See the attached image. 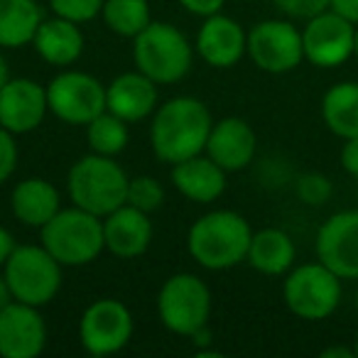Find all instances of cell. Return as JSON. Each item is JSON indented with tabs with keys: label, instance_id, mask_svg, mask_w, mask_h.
<instances>
[{
	"label": "cell",
	"instance_id": "8d00e7d4",
	"mask_svg": "<svg viewBox=\"0 0 358 358\" xmlns=\"http://www.w3.org/2000/svg\"><path fill=\"white\" fill-rule=\"evenodd\" d=\"M322 358H356V351L353 346H329L322 351Z\"/></svg>",
	"mask_w": 358,
	"mask_h": 358
},
{
	"label": "cell",
	"instance_id": "7402d4cb",
	"mask_svg": "<svg viewBox=\"0 0 358 358\" xmlns=\"http://www.w3.org/2000/svg\"><path fill=\"white\" fill-rule=\"evenodd\" d=\"M62 209V194L50 179L27 177L13 187L10 211L27 229H42Z\"/></svg>",
	"mask_w": 358,
	"mask_h": 358
},
{
	"label": "cell",
	"instance_id": "277c9868",
	"mask_svg": "<svg viewBox=\"0 0 358 358\" xmlns=\"http://www.w3.org/2000/svg\"><path fill=\"white\" fill-rule=\"evenodd\" d=\"M40 238L62 268H84L106 250L103 219L74 204L57 211L40 229Z\"/></svg>",
	"mask_w": 358,
	"mask_h": 358
},
{
	"label": "cell",
	"instance_id": "83f0119b",
	"mask_svg": "<svg viewBox=\"0 0 358 358\" xmlns=\"http://www.w3.org/2000/svg\"><path fill=\"white\" fill-rule=\"evenodd\" d=\"M164 199H167V192H164L162 182L150 174H138V177H130L128 182V199L125 204L135 206V209L145 211V214H152V211L162 209Z\"/></svg>",
	"mask_w": 358,
	"mask_h": 358
},
{
	"label": "cell",
	"instance_id": "8992f818",
	"mask_svg": "<svg viewBox=\"0 0 358 358\" xmlns=\"http://www.w3.org/2000/svg\"><path fill=\"white\" fill-rule=\"evenodd\" d=\"M214 297L199 275L174 273L162 282L157 294V317L167 331L177 336H194L211 319Z\"/></svg>",
	"mask_w": 358,
	"mask_h": 358
},
{
	"label": "cell",
	"instance_id": "52a82bcc",
	"mask_svg": "<svg viewBox=\"0 0 358 358\" xmlns=\"http://www.w3.org/2000/svg\"><path fill=\"white\" fill-rule=\"evenodd\" d=\"M343 280L324 263L294 265L282 280L285 307L304 322H324L341 304Z\"/></svg>",
	"mask_w": 358,
	"mask_h": 358
},
{
	"label": "cell",
	"instance_id": "30bf717a",
	"mask_svg": "<svg viewBox=\"0 0 358 358\" xmlns=\"http://www.w3.org/2000/svg\"><path fill=\"white\" fill-rule=\"evenodd\" d=\"M135 331L128 304L113 297H101L84 309L79 319V341L89 356H113L130 343Z\"/></svg>",
	"mask_w": 358,
	"mask_h": 358
},
{
	"label": "cell",
	"instance_id": "8fae6325",
	"mask_svg": "<svg viewBox=\"0 0 358 358\" xmlns=\"http://www.w3.org/2000/svg\"><path fill=\"white\" fill-rule=\"evenodd\" d=\"M255 66L265 74H287L294 71L304 62L302 30L294 25V20H260L248 32V50Z\"/></svg>",
	"mask_w": 358,
	"mask_h": 358
},
{
	"label": "cell",
	"instance_id": "ba28073f",
	"mask_svg": "<svg viewBox=\"0 0 358 358\" xmlns=\"http://www.w3.org/2000/svg\"><path fill=\"white\" fill-rule=\"evenodd\" d=\"M3 275L13 289L17 302L45 307L62 289V263L52 258L45 245H17L8 263L3 265Z\"/></svg>",
	"mask_w": 358,
	"mask_h": 358
},
{
	"label": "cell",
	"instance_id": "1f68e13d",
	"mask_svg": "<svg viewBox=\"0 0 358 358\" xmlns=\"http://www.w3.org/2000/svg\"><path fill=\"white\" fill-rule=\"evenodd\" d=\"M17 159H20V150H17L15 135L0 125V185H6L15 174Z\"/></svg>",
	"mask_w": 358,
	"mask_h": 358
},
{
	"label": "cell",
	"instance_id": "44dd1931",
	"mask_svg": "<svg viewBox=\"0 0 358 358\" xmlns=\"http://www.w3.org/2000/svg\"><path fill=\"white\" fill-rule=\"evenodd\" d=\"M32 47H35L37 57L42 62H47L50 66H57V69H66V66L81 59L86 40L79 22L52 15L45 17L42 25L37 27Z\"/></svg>",
	"mask_w": 358,
	"mask_h": 358
},
{
	"label": "cell",
	"instance_id": "4fadbf2b",
	"mask_svg": "<svg viewBox=\"0 0 358 358\" xmlns=\"http://www.w3.org/2000/svg\"><path fill=\"white\" fill-rule=\"evenodd\" d=\"M317 260L341 280H358V209L331 214L317 231Z\"/></svg>",
	"mask_w": 358,
	"mask_h": 358
},
{
	"label": "cell",
	"instance_id": "ac0fdd59",
	"mask_svg": "<svg viewBox=\"0 0 358 358\" xmlns=\"http://www.w3.org/2000/svg\"><path fill=\"white\" fill-rule=\"evenodd\" d=\"M155 226L150 214L135 209L130 204L118 206L103 216V241L106 250L115 258H138V255L148 253L150 243H152Z\"/></svg>",
	"mask_w": 358,
	"mask_h": 358
},
{
	"label": "cell",
	"instance_id": "4316f807",
	"mask_svg": "<svg viewBox=\"0 0 358 358\" xmlns=\"http://www.w3.org/2000/svg\"><path fill=\"white\" fill-rule=\"evenodd\" d=\"M130 123L118 118L110 110H103L96 115L89 125H86V143H89V152L106 155V157H118L130 143Z\"/></svg>",
	"mask_w": 358,
	"mask_h": 358
},
{
	"label": "cell",
	"instance_id": "f35d334b",
	"mask_svg": "<svg viewBox=\"0 0 358 358\" xmlns=\"http://www.w3.org/2000/svg\"><path fill=\"white\" fill-rule=\"evenodd\" d=\"M10 81V66H8V62H6V57L0 55V89Z\"/></svg>",
	"mask_w": 358,
	"mask_h": 358
},
{
	"label": "cell",
	"instance_id": "d590c367",
	"mask_svg": "<svg viewBox=\"0 0 358 358\" xmlns=\"http://www.w3.org/2000/svg\"><path fill=\"white\" fill-rule=\"evenodd\" d=\"M15 248H17L15 236H13L6 226H0V270H3V265L8 263V258H10Z\"/></svg>",
	"mask_w": 358,
	"mask_h": 358
},
{
	"label": "cell",
	"instance_id": "ab89813d",
	"mask_svg": "<svg viewBox=\"0 0 358 358\" xmlns=\"http://www.w3.org/2000/svg\"><path fill=\"white\" fill-rule=\"evenodd\" d=\"M353 57L358 59V25H356V50H353Z\"/></svg>",
	"mask_w": 358,
	"mask_h": 358
},
{
	"label": "cell",
	"instance_id": "484cf974",
	"mask_svg": "<svg viewBox=\"0 0 358 358\" xmlns=\"http://www.w3.org/2000/svg\"><path fill=\"white\" fill-rule=\"evenodd\" d=\"M101 17L113 35L135 40L152 22V10L148 0H103Z\"/></svg>",
	"mask_w": 358,
	"mask_h": 358
},
{
	"label": "cell",
	"instance_id": "3957f363",
	"mask_svg": "<svg viewBox=\"0 0 358 358\" xmlns=\"http://www.w3.org/2000/svg\"><path fill=\"white\" fill-rule=\"evenodd\" d=\"M128 182V172L115 157L89 152L71 164L66 174V194L74 206L103 219L125 204Z\"/></svg>",
	"mask_w": 358,
	"mask_h": 358
},
{
	"label": "cell",
	"instance_id": "7a4b0ae2",
	"mask_svg": "<svg viewBox=\"0 0 358 358\" xmlns=\"http://www.w3.org/2000/svg\"><path fill=\"white\" fill-rule=\"evenodd\" d=\"M253 238L248 219L238 211L214 209L187 231V250L206 270H231L245 263Z\"/></svg>",
	"mask_w": 358,
	"mask_h": 358
},
{
	"label": "cell",
	"instance_id": "5bb4252c",
	"mask_svg": "<svg viewBox=\"0 0 358 358\" xmlns=\"http://www.w3.org/2000/svg\"><path fill=\"white\" fill-rule=\"evenodd\" d=\"M47 322L40 307L25 302H10L0 309V356L3 358H37L47 346Z\"/></svg>",
	"mask_w": 358,
	"mask_h": 358
},
{
	"label": "cell",
	"instance_id": "9c48e42d",
	"mask_svg": "<svg viewBox=\"0 0 358 358\" xmlns=\"http://www.w3.org/2000/svg\"><path fill=\"white\" fill-rule=\"evenodd\" d=\"M47 106L66 125H89L106 110V86L89 71L62 69L47 84Z\"/></svg>",
	"mask_w": 358,
	"mask_h": 358
},
{
	"label": "cell",
	"instance_id": "5b68a950",
	"mask_svg": "<svg viewBox=\"0 0 358 358\" xmlns=\"http://www.w3.org/2000/svg\"><path fill=\"white\" fill-rule=\"evenodd\" d=\"M133 59L138 71L150 76L157 86H169L189 74L194 45L172 22L152 20L133 40Z\"/></svg>",
	"mask_w": 358,
	"mask_h": 358
},
{
	"label": "cell",
	"instance_id": "74e56055",
	"mask_svg": "<svg viewBox=\"0 0 358 358\" xmlns=\"http://www.w3.org/2000/svg\"><path fill=\"white\" fill-rule=\"evenodd\" d=\"M10 302H15V297H13V289H10V285H8V278L3 275V270H0V309H6Z\"/></svg>",
	"mask_w": 358,
	"mask_h": 358
},
{
	"label": "cell",
	"instance_id": "7bdbcfd3",
	"mask_svg": "<svg viewBox=\"0 0 358 358\" xmlns=\"http://www.w3.org/2000/svg\"><path fill=\"white\" fill-rule=\"evenodd\" d=\"M248 3H253V0H248Z\"/></svg>",
	"mask_w": 358,
	"mask_h": 358
},
{
	"label": "cell",
	"instance_id": "4dcf8cb0",
	"mask_svg": "<svg viewBox=\"0 0 358 358\" xmlns=\"http://www.w3.org/2000/svg\"><path fill=\"white\" fill-rule=\"evenodd\" d=\"M273 6L289 20L307 22L309 17L329 10V0H273Z\"/></svg>",
	"mask_w": 358,
	"mask_h": 358
},
{
	"label": "cell",
	"instance_id": "d6986e66",
	"mask_svg": "<svg viewBox=\"0 0 358 358\" xmlns=\"http://www.w3.org/2000/svg\"><path fill=\"white\" fill-rule=\"evenodd\" d=\"M157 84L143 71H123L106 86V110L123 118L125 123H140L152 118L157 108Z\"/></svg>",
	"mask_w": 358,
	"mask_h": 358
},
{
	"label": "cell",
	"instance_id": "836d02e7",
	"mask_svg": "<svg viewBox=\"0 0 358 358\" xmlns=\"http://www.w3.org/2000/svg\"><path fill=\"white\" fill-rule=\"evenodd\" d=\"M338 159H341L343 172L351 174L353 179H358V135H356V138L343 140L341 155H338Z\"/></svg>",
	"mask_w": 358,
	"mask_h": 358
},
{
	"label": "cell",
	"instance_id": "f546056e",
	"mask_svg": "<svg viewBox=\"0 0 358 358\" xmlns=\"http://www.w3.org/2000/svg\"><path fill=\"white\" fill-rule=\"evenodd\" d=\"M52 15H59L71 22H91L103 10V0H47Z\"/></svg>",
	"mask_w": 358,
	"mask_h": 358
},
{
	"label": "cell",
	"instance_id": "e575fe53",
	"mask_svg": "<svg viewBox=\"0 0 358 358\" xmlns=\"http://www.w3.org/2000/svg\"><path fill=\"white\" fill-rule=\"evenodd\" d=\"M329 10L341 15L351 25H358V0H329Z\"/></svg>",
	"mask_w": 358,
	"mask_h": 358
},
{
	"label": "cell",
	"instance_id": "60d3db41",
	"mask_svg": "<svg viewBox=\"0 0 358 358\" xmlns=\"http://www.w3.org/2000/svg\"><path fill=\"white\" fill-rule=\"evenodd\" d=\"M353 351H356V358H358V334H356V338H353Z\"/></svg>",
	"mask_w": 358,
	"mask_h": 358
},
{
	"label": "cell",
	"instance_id": "cb8c5ba5",
	"mask_svg": "<svg viewBox=\"0 0 358 358\" xmlns=\"http://www.w3.org/2000/svg\"><path fill=\"white\" fill-rule=\"evenodd\" d=\"M45 13L37 0H0V47L20 50L32 45Z\"/></svg>",
	"mask_w": 358,
	"mask_h": 358
},
{
	"label": "cell",
	"instance_id": "e0dca14e",
	"mask_svg": "<svg viewBox=\"0 0 358 358\" xmlns=\"http://www.w3.org/2000/svg\"><path fill=\"white\" fill-rule=\"evenodd\" d=\"M204 152L226 172H241L250 167L258 152V135L248 120L238 115H226L214 120Z\"/></svg>",
	"mask_w": 358,
	"mask_h": 358
},
{
	"label": "cell",
	"instance_id": "d4e9b609",
	"mask_svg": "<svg viewBox=\"0 0 358 358\" xmlns=\"http://www.w3.org/2000/svg\"><path fill=\"white\" fill-rule=\"evenodd\" d=\"M322 120L336 138L358 135V81H338L322 99Z\"/></svg>",
	"mask_w": 358,
	"mask_h": 358
},
{
	"label": "cell",
	"instance_id": "ffe728a7",
	"mask_svg": "<svg viewBox=\"0 0 358 358\" xmlns=\"http://www.w3.org/2000/svg\"><path fill=\"white\" fill-rule=\"evenodd\" d=\"M226 169L219 167L206 152L194 155L185 162L172 164V179L174 189L189 201L196 204H211L226 192Z\"/></svg>",
	"mask_w": 358,
	"mask_h": 358
},
{
	"label": "cell",
	"instance_id": "d6a6232c",
	"mask_svg": "<svg viewBox=\"0 0 358 358\" xmlns=\"http://www.w3.org/2000/svg\"><path fill=\"white\" fill-rule=\"evenodd\" d=\"M179 6L185 8L187 13L196 17H209V15H216V13L224 10L226 0H177Z\"/></svg>",
	"mask_w": 358,
	"mask_h": 358
},
{
	"label": "cell",
	"instance_id": "603a6c76",
	"mask_svg": "<svg viewBox=\"0 0 358 358\" xmlns=\"http://www.w3.org/2000/svg\"><path fill=\"white\" fill-rule=\"evenodd\" d=\"M294 258H297V248H294V241L287 231L260 229L250 238L245 263L253 270H258L260 275L280 278L294 268Z\"/></svg>",
	"mask_w": 358,
	"mask_h": 358
},
{
	"label": "cell",
	"instance_id": "9a60e30c",
	"mask_svg": "<svg viewBox=\"0 0 358 358\" xmlns=\"http://www.w3.org/2000/svg\"><path fill=\"white\" fill-rule=\"evenodd\" d=\"M50 113L47 86L27 76H10L0 89V125L13 135H27L37 130Z\"/></svg>",
	"mask_w": 358,
	"mask_h": 358
},
{
	"label": "cell",
	"instance_id": "7c38bea8",
	"mask_svg": "<svg viewBox=\"0 0 358 358\" xmlns=\"http://www.w3.org/2000/svg\"><path fill=\"white\" fill-rule=\"evenodd\" d=\"M304 59L317 69H336L346 64L356 50V25L331 10L309 17L302 27Z\"/></svg>",
	"mask_w": 358,
	"mask_h": 358
},
{
	"label": "cell",
	"instance_id": "2e32d148",
	"mask_svg": "<svg viewBox=\"0 0 358 358\" xmlns=\"http://www.w3.org/2000/svg\"><path fill=\"white\" fill-rule=\"evenodd\" d=\"M248 50V32L238 20L216 13L204 17L194 40V52L204 64L214 69H231L245 57Z\"/></svg>",
	"mask_w": 358,
	"mask_h": 358
},
{
	"label": "cell",
	"instance_id": "f1b7e54d",
	"mask_svg": "<svg viewBox=\"0 0 358 358\" xmlns=\"http://www.w3.org/2000/svg\"><path fill=\"white\" fill-rule=\"evenodd\" d=\"M294 194L307 206H324L334 194L331 179L322 172H304L294 179Z\"/></svg>",
	"mask_w": 358,
	"mask_h": 358
},
{
	"label": "cell",
	"instance_id": "6da1fadb",
	"mask_svg": "<svg viewBox=\"0 0 358 358\" xmlns=\"http://www.w3.org/2000/svg\"><path fill=\"white\" fill-rule=\"evenodd\" d=\"M211 110L194 96H174L155 108L150 120V148L164 164H177L201 155L209 140Z\"/></svg>",
	"mask_w": 358,
	"mask_h": 358
},
{
	"label": "cell",
	"instance_id": "b9f144b4",
	"mask_svg": "<svg viewBox=\"0 0 358 358\" xmlns=\"http://www.w3.org/2000/svg\"><path fill=\"white\" fill-rule=\"evenodd\" d=\"M353 307H356V312H358V289H356V294H353Z\"/></svg>",
	"mask_w": 358,
	"mask_h": 358
}]
</instances>
